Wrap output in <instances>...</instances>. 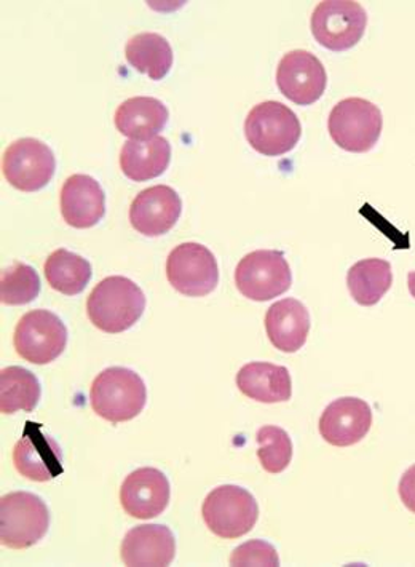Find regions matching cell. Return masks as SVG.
<instances>
[{"instance_id": "cell-1", "label": "cell", "mask_w": 415, "mask_h": 567, "mask_svg": "<svg viewBox=\"0 0 415 567\" xmlns=\"http://www.w3.org/2000/svg\"><path fill=\"white\" fill-rule=\"evenodd\" d=\"M146 305V295L135 281L112 276L101 280L90 292L86 313L97 330L121 334L138 323Z\"/></svg>"}, {"instance_id": "cell-2", "label": "cell", "mask_w": 415, "mask_h": 567, "mask_svg": "<svg viewBox=\"0 0 415 567\" xmlns=\"http://www.w3.org/2000/svg\"><path fill=\"white\" fill-rule=\"evenodd\" d=\"M93 411L111 424L133 421L147 403L143 378L128 368L112 367L101 371L90 389Z\"/></svg>"}, {"instance_id": "cell-3", "label": "cell", "mask_w": 415, "mask_h": 567, "mask_svg": "<svg viewBox=\"0 0 415 567\" xmlns=\"http://www.w3.org/2000/svg\"><path fill=\"white\" fill-rule=\"evenodd\" d=\"M301 135V121L295 112L278 101H263L249 111L245 121V136L249 146L266 157L291 153Z\"/></svg>"}, {"instance_id": "cell-4", "label": "cell", "mask_w": 415, "mask_h": 567, "mask_svg": "<svg viewBox=\"0 0 415 567\" xmlns=\"http://www.w3.org/2000/svg\"><path fill=\"white\" fill-rule=\"evenodd\" d=\"M384 128L382 112L363 97H346L332 107L328 130L332 141L346 153L374 150Z\"/></svg>"}, {"instance_id": "cell-5", "label": "cell", "mask_w": 415, "mask_h": 567, "mask_svg": "<svg viewBox=\"0 0 415 567\" xmlns=\"http://www.w3.org/2000/svg\"><path fill=\"white\" fill-rule=\"evenodd\" d=\"M50 512L32 493H10L0 498V542L12 550L34 547L49 533Z\"/></svg>"}, {"instance_id": "cell-6", "label": "cell", "mask_w": 415, "mask_h": 567, "mask_svg": "<svg viewBox=\"0 0 415 567\" xmlns=\"http://www.w3.org/2000/svg\"><path fill=\"white\" fill-rule=\"evenodd\" d=\"M201 516L215 536L226 540L240 539L258 523L259 505L245 487L224 485L205 498Z\"/></svg>"}, {"instance_id": "cell-7", "label": "cell", "mask_w": 415, "mask_h": 567, "mask_svg": "<svg viewBox=\"0 0 415 567\" xmlns=\"http://www.w3.org/2000/svg\"><path fill=\"white\" fill-rule=\"evenodd\" d=\"M237 290L256 302L272 301L292 285V272L283 251L258 249L249 252L236 269Z\"/></svg>"}, {"instance_id": "cell-8", "label": "cell", "mask_w": 415, "mask_h": 567, "mask_svg": "<svg viewBox=\"0 0 415 567\" xmlns=\"http://www.w3.org/2000/svg\"><path fill=\"white\" fill-rule=\"evenodd\" d=\"M367 13L352 0H324L313 10L310 28L323 49L345 52L363 39Z\"/></svg>"}, {"instance_id": "cell-9", "label": "cell", "mask_w": 415, "mask_h": 567, "mask_svg": "<svg viewBox=\"0 0 415 567\" xmlns=\"http://www.w3.org/2000/svg\"><path fill=\"white\" fill-rule=\"evenodd\" d=\"M13 346L21 359L32 364H49L66 350L68 328L50 310H31L18 321Z\"/></svg>"}, {"instance_id": "cell-10", "label": "cell", "mask_w": 415, "mask_h": 567, "mask_svg": "<svg viewBox=\"0 0 415 567\" xmlns=\"http://www.w3.org/2000/svg\"><path fill=\"white\" fill-rule=\"evenodd\" d=\"M166 278L180 295L205 298L218 288V261L204 245L187 241L169 252L166 259Z\"/></svg>"}, {"instance_id": "cell-11", "label": "cell", "mask_w": 415, "mask_h": 567, "mask_svg": "<svg viewBox=\"0 0 415 567\" xmlns=\"http://www.w3.org/2000/svg\"><path fill=\"white\" fill-rule=\"evenodd\" d=\"M56 158L49 144L35 138L14 141L2 158L3 178L21 193H38L55 176Z\"/></svg>"}, {"instance_id": "cell-12", "label": "cell", "mask_w": 415, "mask_h": 567, "mask_svg": "<svg viewBox=\"0 0 415 567\" xmlns=\"http://www.w3.org/2000/svg\"><path fill=\"white\" fill-rule=\"evenodd\" d=\"M13 465L29 482H52L64 473L63 451L41 424L27 422L13 447Z\"/></svg>"}, {"instance_id": "cell-13", "label": "cell", "mask_w": 415, "mask_h": 567, "mask_svg": "<svg viewBox=\"0 0 415 567\" xmlns=\"http://www.w3.org/2000/svg\"><path fill=\"white\" fill-rule=\"evenodd\" d=\"M277 85L298 106H312L326 92V70L313 53L292 50L278 64Z\"/></svg>"}, {"instance_id": "cell-14", "label": "cell", "mask_w": 415, "mask_h": 567, "mask_svg": "<svg viewBox=\"0 0 415 567\" xmlns=\"http://www.w3.org/2000/svg\"><path fill=\"white\" fill-rule=\"evenodd\" d=\"M183 213L179 194L169 186H153L141 190L129 207V223L133 229L146 237L168 234Z\"/></svg>"}, {"instance_id": "cell-15", "label": "cell", "mask_w": 415, "mask_h": 567, "mask_svg": "<svg viewBox=\"0 0 415 567\" xmlns=\"http://www.w3.org/2000/svg\"><path fill=\"white\" fill-rule=\"evenodd\" d=\"M172 486L164 472L141 467L126 476L121 487V504L126 515L136 519L157 518L166 511Z\"/></svg>"}, {"instance_id": "cell-16", "label": "cell", "mask_w": 415, "mask_h": 567, "mask_svg": "<svg viewBox=\"0 0 415 567\" xmlns=\"http://www.w3.org/2000/svg\"><path fill=\"white\" fill-rule=\"evenodd\" d=\"M373 425V410L364 400L344 396L328 404L320 417V433L332 446L346 447L360 443Z\"/></svg>"}, {"instance_id": "cell-17", "label": "cell", "mask_w": 415, "mask_h": 567, "mask_svg": "<svg viewBox=\"0 0 415 567\" xmlns=\"http://www.w3.org/2000/svg\"><path fill=\"white\" fill-rule=\"evenodd\" d=\"M60 195L61 215L75 229H90L106 215V194L92 176L72 175Z\"/></svg>"}, {"instance_id": "cell-18", "label": "cell", "mask_w": 415, "mask_h": 567, "mask_svg": "<svg viewBox=\"0 0 415 567\" xmlns=\"http://www.w3.org/2000/svg\"><path fill=\"white\" fill-rule=\"evenodd\" d=\"M122 561L129 567H166L176 556V540L169 527L141 525L122 540Z\"/></svg>"}, {"instance_id": "cell-19", "label": "cell", "mask_w": 415, "mask_h": 567, "mask_svg": "<svg viewBox=\"0 0 415 567\" xmlns=\"http://www.w3.org/2000/svg\"><path fill=\"white\" fill-rule=\"evenodd\" d=\"M310 327L312 321L309 309L298 299H281L267 310V336L280 352H299L305 346Z\"/></svg>"}, {"instance_id": "cell-20", "label": "cell", "mask_w": 415, "mask_h": 567, "mask_svg": "<svg viewBox=\"0 0 415 567\" xmlns=\"http://www.w3.org/2000/svg\"><path fill=\"white\" fill-rule=\"evenodd\" d=\"M237 388L248 399L259 403L290 402L292 381L290 371L280 364L252 361L237 374Z\"/></svg>"}, {"instance_id": "cell-21", "label": "cell", "mask_w": 415, "mask_h": 567, "mask_svg": "<svg viewBox=\"0 0 415 567\" xmlns=\"http://www.w3.org/2000/svg\"><path fill=\"white\" fill-rule=\"evenodd\" d=\"M169 111L153 96H135L124 101L114 115L115 126L126 138L153 140L168 124Z\"/></svg>"}, {"instance_id": "cell-22", "label": "cell", "mask_w": 415, "mask_h": 567, "mask_svg": "<svg viewBox=\"0 0 415 567\" xmlns=\"http://www.w3.org/2000/svg\"><path fill=\"white\" fill-rule=\"evenodd\" d=\"M172 162V144L164 136L128 140L122 147L121 168L126 178L144 183L164 175Z\"/></svg>"}, {"instance_id": "cell-23", "label": "cell", "mask_w": 415, "mask_h": 567, "mask_svg": "<svg viewBox=\"0 0 415 567\" xmlns=\"http://www.w3.org/2000/svg\"><path fill=\"white\" fill-rule=\"evenodd\" d=\"M125 56L129 66L146 74L151 81H162L173 68L172 45L157 32H141L129 39Z\"/></svg>"}, {"instance_id": "cell-24", "label": "cell", "mask_w": 415, "mask_h": 567, "mask_svg": "<svg viewBox=\"0 0 415 567\" xmlns=\"http://www.w3.org/2000/svg\"><path fill=\"white\" fill-rule=\"evenodd\" d=\"M393 284L392 266L384 259L370 258L353 264L346 276L350 295L360 306L371 307L381 302Z\"/></svg>"}, {"instance_id": "cell-25", "label": "cell", "mask_w": 415, "mask_h": 567, "mask_svg": "<svg viewBox=\"0 0 415 567\" xmlns=\"http://www.w3.org/2000/svg\"><path fill=\"white\" fill-rule=\"evenodd\" d=\"M43 270L50 287L64 296L81 295L93 276L92 264L66 248L53 251L46 258Z\"/></svg>"}, {"instance_id": "cell-26", "label": "cell", "mask_w": 415, "mask_h": 567, "mask_svg": "<svg viewBox=\"0 0 415 567\" xmlns=\"http://www.w3.org/2000/svg\"><path fill=\"white\" fill-rule=\"evenodd\" d=\"M41 382L27 368L9 367L0 371V411L2 414H14L18 411L32 413L41 402Z\"/></svg>"}, {"instance_id": "cell-27", "label": "cell", "mask_w": 415, "mask_h": 567, "mask_svg": "<svg viewBox=\"0 0 415 567\" xmlns=\"http://www.w3.org/2000/svg\"><path fill=\"white\" fill-rule=\"evenodd\" d=\"M41 288V277L34 267L13 262L2 270L0 301L6 306H27L38 298Z\"/></svg>"}, {"instance_id": "cell-28", "label": "cell", "mask_w": 415, "mask_h": 567, "mask_svg": "<svg viewBox=\"0 0 415 567\" xmlns=\"http://www.w3.org/2000/svg\"><path fill=\"white\" fill-rule=\"evenodd\" d=\"M256 442L263 471L273 475L287 471L292 461V442L287 430L277 425H263L256 433Z\"/></svg>"}, {"instance_id": "cell-29", "label": "cell", "mask_w": 415, "mask_h": 567, "mask_svg": "<svg viewBox=\"0 0 415 567\" xmlns=\"http://www.w3.org/2000/svg\"><path fill=\"white\" fill-rule=\"evenodd\" d=\"M230 566H280L276 547L266 540H249L237 547L230 556Z\"/></svg>"}, {"instance_id": "cell-30", "label": "cell", "mask_w": 415, "mask_h": 567, "mask_svg": "<svg viewBox=\"0 0 415 567\" xmlns=\"http://www.w3.org/2000/svg\"><path fill=\"white\" fill-rule=\"evenodd\" d=\"M398 493L404 507L415 513V465L404 472L402 480H400Z\"/></svg>"}, {"instance_id": "cell-31", "label": "cell", "mask_w": 415, "mask_h": 567, "mask_svg": "<svg viewBox=\"0 0 415 567\" xmlns=\"http://www.w3.org/2000/svg\"><path fill=\"white\" fill-rule=\"evenodd\" d=\"M407 287H409V292L415 298V270L407 276Z\"/></svg>"}]
</instances>
